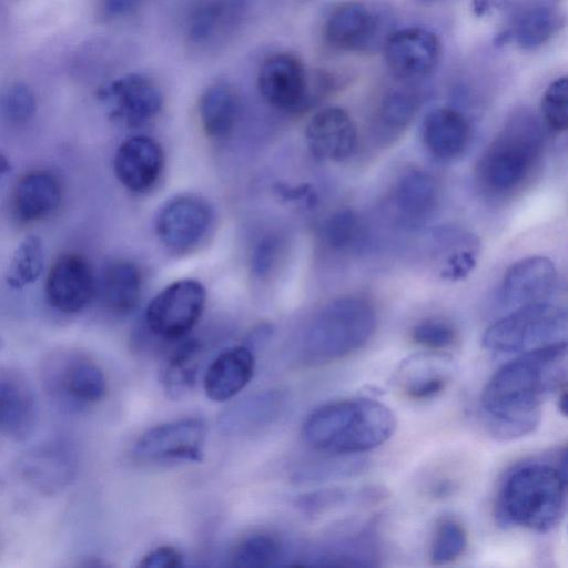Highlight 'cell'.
<instances>
[{
    "mask_svg": "<svg viewBox=\"0 0 568 568\" xmlns=\"http://www.w3.org/2000/svg\"><path fill=\"white\" fill-rule=\"evenodd\" d=\"M542 118L554 131H566L568 126V84L567 78L555 79L545 90L541 100Z\"/></svg>",
    "mask_w": 568,
    "mask_h": 568,
    "instance_id": "38",
    "label": "cell"
},
{
    "mask_svg": "<svg viewBox=\"0 0 568 568\" xmlns=\"http://www.w3.org/2000/svg\"><path fill=\"white\" fill-rule=\"evenodd\" d=\"M476 264V254L469 247L457 248L448 256L440 274L450 281L462 280L469 274Z\"/></svg>",
    "mask_w": 568,
    "mask_h": 568,
    "instance_id": "40",
    "label": "cell"
},
{
    "mask_svg": "<svg viewBox=\"0 0 568 568\" xmlns=\"http://www.w3.org/2000/svg\"><path fill=\"white\" fill-rule=\"evenodd\" d=\"M438 203V186L432 174L419 169L402 173L393 192V204L399 219L418 224L428 219Z\"/></svg>",
    "mask_w": 568,
    "mask_h": 568,
    "instance_id": "26",
    "label": "cell"
},
{
    "mask_svg": "<svg viewBox=\"0 0 568 568\" xmlns=\"http://www.w3.org/2000/svg\"><path fill=\"white\" fill-rule=\"evenodd\" d=\"M560 18L555 8L544 1H532L519 8L509 26L496 37V43L503 45L515 42L525 50L545 44L558 30Z\"/></svg>",
    "mask_w": 568,
    "mask_h": 568,
    "instance_id": "25",
    "label": "cell"
},
{
    "mask_svg": "<svg viewBox=\"0 0 568 568\" xmlns=\"http://www.w3.org/2000/svg\"><path fill=\"white\" fill-rule=\"evenodd\" d=\"M77 471L73 450L52 442L27 452L18 462L19 475L42 493L53 494L67 487Z\"/></svg>",
    "mask_w": 568,
    "mask_h": 568,
    "instance_id": "19",
    "label": "cell"
},
{
    "mask_svg": "<svg viewBox=\"0 0 568 568\" xmlns=\"http://www.w3.org/2000/svg\"><path fill=\"white\" fill-rule=\"evenodd\" d=\"M213 220L210 204L196 195L183 194L166 201L155 216V233L172 252H186L207 233Z\"/></svg>",
    "mask_w": 568,
    "mask_h": 568,
    "instance_id": "10",
    "label": "cell"
},
{
    "mask_svg": "<svg viewBox=\"0 0 568 568\" xmlns=\"http://www.w3.org/2000/svg\"><path fill=\"white\" fill-rule=\"evenodd\" d=\"M396 428V417L384 403L372 398H349L326 404L304 422L302 436L313 449L334 456H352L387 442Z\"/></svg>",
    "mask_w": 568,
    "mask_h": 568,
    "instance_id": "2",
    "label": "cell"
},
{
    "mask_svg": "<svg viewBox=\"0 0 568 568\" xmlns=\"http://www.w3.org/2000/svg\"><path fill=\"white\" fill-rule=\"evenodd\" d=\"M164 165V154L159 142L146 135H135L123 141L114 156L116 179L128 190L142 193L158 182Z\"/></svg>",
    "mask_w": 568,
    "mask_h": 568,
    "instance_id": "18",
    "label": "cell"
},
{
    "mask_svg": "<svg viewBox=\"0 0 568 568\" xmlns=\"http://www.w3.org/2000/svg\"><path fill=\"white\" fill-rule=\"evenodd\" d=\"M0 109L4 119L14 125L28 123L37 110L32 91L23 83H12L0 95Z\"/></svg>",
    "mask_w": 568,
    "mask_h": 568,
    "instance_id": "37",
    "label": "cell"
},
{
    "mask_svg": "<svg viewBox=\"0 0 568 568\" xmlns=\"http://www.w3.org/2000/svg\"><path fill=\"white\" fill-rule=\"evenodd\" d=\"M206 427L199 418H183L156 425L135 442L132 453L141 460L201 462Z\"/></svg>",
    "mask_w": 568,
    "mask_h": 568,
    "instance_id": "12",
    "label": "cell"
},
{
    "mask_svg": "<svg viewBox=\"0 0 568 568\" xmlns=\"http://www.w3.org/2000/svg\"><path fill=\"white\" fill-rule=\"evenodd\" d=\"M255 358L247 346L223 351L204 375V392L214 402H225L239 394L253 377Z\"/></svg>",
    "mask_w": 568,
    "mask_h": 568,
    "instance_id": "23",
    "label": "cell"
},
{
    "mask_svg": "<svg viewBox=\"0 0 568 568\" xmlns=\"http://www.w3.org/2000/svg\"><path fill=\"white\" fill-rule=\"evenodd\" d=\"M148 0H98V11L104 20H118L131 16Z\"/></svg>",
    "mask_w": 568,
    "mask_h": 568,
    "instance_id": "42",
    "label": "cell"
},
{
    "mask_svg": "<svg viewBox=\"0 0 568 568\" xmlns=\"http://www.w3.org/2000/svg\"><path fill=\"white\" fill-rule=\"evenodd\" d=\"M65 395L81 404L97 403L106 394V379L94 363L80 359L65 367L62 381Z\"/></svg>",
    "mask_w": 568,
    "mask_h": 568,
    "instance_id": "32",
    "label": "cell"
},
{
    "mask_svg": "<svg viewBox=\"0 0 568 568\" xmlns=\"http://www.w3.org/2000/svg\"><path fill=\"white\" fill-rule=\"evenodd\" d=\"M200 357L201 345L195 339L184 342L168 357L161 371V384L170 398H182L193 389Z\"/></svg>",
    "mask_w": 568,
    "mask_h": 568,
    "instance_id": "30",
    "label": "cell"
},
{
    "mask_svg": "<svg viewBox=\"0 0 568 568\" xmlns=\"http://www.w3.org/2000/svg\"><path fill=\"white\" fill-rule=\"evenodd\" d=\"M390 18L382 8L359 0L344 1L327 14L323 36L334 49L367 52L384 45L393 32Z\"/></svg>",
    "mask_w": 568,
    "mask_h": 568,
    "instance_id": "7",
    "label": "cell"
},
{
    "mask_svg": "<svg viewBox=\"0 0 568 568\" xmlns=\"http://www.w3.org/2000/svg\"><path fill=\"white\" fill-rule=\"evenodd\" d=\"M199 115L207 136L222 140L229 138L241 115V98L230 83L210 84L200 95Z\"/></svg>",
    "mask_w": 568,
    "mask_h": 568,
    "instance_id": "27",
    "label": "cell"
},
{
    "mask_svg": "<svg viewBox=\"0 0 568 568\" xmlns=\"http://www.w3.org/2000/svg\"><path fill=\"white\" fill-rule=\"evenodd\" d=\"M542 148L544 133L537 116L527 109L514 111L477 164L481 187L494 194L516 190L538 163Z\"/></svg>",
    "mask_w": 568,
    "mask_h": 568,
    "instance_id": "5",
    "label": "cell"
},
{
    "mask_svg": "<svg viewBox=\"0 0 568 568\" xmlns=\"http://www.w3.org/2000/svg\"><path fill=\"white\" fill-rule=\"evenodd\" d=\"M306 144L321 160L343 161L357 144L356 126L342 108L329 106L315 113L306 125Z\"/></svg>",
    "mask_w": 568,
    "mask_h": 568,
    "instance_id": "20",
    "label": "cell"
},
{
    "mask_svg": "<svg viewBox=\"0 0 568 568\" xmlns=\"http://www.w3.org/2000/svg\"><path fill=\"white\" fill-rule=\"evenodd\" d=\"M557 282V271L551 260L529 256L514 263L501 283V301L510 310L549 301Z\"/></svg>",
    "mask_w": 568,
    "mask_h": 568,
    "instance_id": "17",
    "label": "cell"
},
{
    "mask_svg": "<svg viewBox=\"0 0 568 568\" xmlns=\"http://www.w3.org/2000/svg\"><path fill=\"white\" fill-rule=\"evenodd\" d=\"M43 246L36 235L24 237L16 248L7 274V284L16 290L36 282L43 270Z\"/></svg>",
    "mask_w": 568,
    "mask_h": 568,
    "instance_id": "33",
    "label": "cell"
},
{
    "mask_svg": "<svg viewBox=\"0 0 568 568\" xmlns=\"http://www.w3.org/2000/svg\"><path fill=\"white\" fill-rule=\"evenodd\" d=\"M383 48L392 75L406 82L426 78L436 68L440 57L438 37L423 27L393 31Z\"/></svg>",
    "mask_w": 568,
    "mask_h": 568,
    "instance_id": "14",
    "label": "cell"
},
{
    "mask_svg": "<svg viewBox=\"0 0 568 568\" xmlns=\"http://www.w3.org/2000/svg\"><path fill=\"white\" fill-rule=\"evenodd\" d=\"M412 339L428 351L444 352L453 347L458 339L456 329L439 320H425L412 329Z\"/></svg>",
    "mask_w": 568,
    "mask_h": 568,
    "instance_id": "39",
    "label": "cell"
},
{
    "mask_svg": "<svg viewBox=\"0 0 568 568\" xmlns=\"http://www.w3.org/2000/svg\"><path fill=\"white\" fill-rule=\"evenodd\" d=\"M420 106V95L412 88H392L382 97L375 113L378 128L390 134L405 130Z\"/></svg>",
    "mask_w": 568,
    "mask_h": 568,
    "instance_id": "31",
    "label": "cell"
},
{
    "mask_svg": "<svg viewBox=\"0 0 568 568\" xmlns=\"http://www.w3.org/2000/svg\"><path fill=\"white\" fill-rule=\"evenodd\" d=\"M468 542L465 527L454 518H444L436 526L429 558L434 565H446L458 559Z\"/></svg>",
    "mask_w": 568,
    "mask_h": 568,
    "instance_id": "36",
    "label": "cell"
},
{
    "mask_svg": "<svg viewBox=\"0 0 568 568\" xmlns=\"http://www.w3.org/2000/svg\"><path fill=\"white\" fill-rule=\"evenodd\" d=\"M276 244L274 239H265L257 245L252 263L254 273L258 276L270 272L276 254Z\"/></svg>",
    "mask_w": 568,
    "mask_h": 568,
    "instance_id": "43",
    "label": "cell"
},
{
    "mask_svg": "<svg viewBox=\"0 0 568 568\" xmlns=\"http://www.w3.org/2000/svg\"><path fill=\"white\" fill-rule=\"evenodd\" d=\"M142 294V274L130 261L109 263L101 276L100 295L103 305L112 313L125 315L138 306Z\"/></svg>",
    "mask_w": 568,
    "mask_h": 568,
    "instance_id": "28",
    "label": "cell"
},
{
    "mask_svg": "<svg viewBox=\"0 0 568 568\" xmlns=\"http://www.w3.org/2000/svg\"><path fill=\"white\" fill-rule=\"evenodd\" d=\"M280 540L270 534H253L241 540L232 550L231 564L241 568H264L276 565L282 558Z\"/></svg>",
    "mask_w": 568,
    "mask_h": 568,
    "instance_id": "34",
    "label": "cell"
},
{
    "mask_svg": "<svg viewBox=\"0 0 568 568\" xmlns=\"http://www.w3.org/2000/svg\"><path fill=\"white\" fill-rule=\"evenodd\" d=\"M422 140L427 151L436 159L454 160L460 156L469 144V123L456 109L435 108L424 118Z\"/></svg>",
    "mask_w": 568,
    "mask_h": 568,
    "instance_id": "22",
    "label": "cell"
},
{
    "mask_svg": "<svg viewBox=\"0 0 568 568\" xmlns=\"http://www.w3.org/2000/svg\"><path fill=\"white\" fill-rule=\"evenodd\" d=\"M183 565V555L172 546H160L148 552L139 566L144 568H179Z\"/></svg>",
    "mask_w": 568,
    "mask_h": 568,
    "instance_id": "41",
    "label": "cell"
},
{
    "mask_svg": "<svg viewBox=\"0 0 568 568\" xmlns=\"http://www.w3.org/2000/svg\"><path fill=\"white\" fill-rule=\"evenodd\" d=\"M95 290L91 267L78 254L60 256L47 276V300L61 313L73 314L82 311L94 297Z\"/></svg>",
    "mask_w": 568,
    "mask_h": 568,
    "instance_id": "15",
    "label": "cell"
},
{
    "mask_svg": "<svg viewBox=\"0 0 568 568\" xmlns=\"http://www.w3.org/2000/svg\"><path fill=\"white\" fill-rule=\"evenodd\" d=\"M243 18L235 0H191L184 16V37L192 50L214 52L235 36Z\"/></svg>",
    "mask_w": 568,
    "mask_h": 568,
    "instance_id": "11",
    "label": "cell"
},
{
    "mask_svg": "<svg viewBox=\"0 0 568 568\" xmlns=\"http://www.w3.org/2000/svg\"><path fill=\"white\" fill-rule=\"evenodd\" d=\"M453 361L444 352H424L408 356L398 366L394 382L412 400H428L440 395L452 381Z\"/></svg>",
    "mask_w": 568,
    "mask_h": 568,
    "instance_id": "16",
    "label": "cell"
},
{
    "mask_svg": "<svg viewBox=\"0 0 568 568\" xmlns=\"http://www.w3.org/2000/svg\"><path fill=\"white\" fill-rule=\"evenodd\" d=\"M566 341L520 353L486 383L480 405L489 432L513 439L537 427L540 408L566 383Z\"/></svg>",
    "mask_w": 568,
    "mask_h": 568,
    "instance_id": "1",
    "label": "cell"
},
{
    "mask_svg": "<svg viewBox=\"0 0 568 568\" xmlns=\"http://www.w3.org/2000/svg\"><path fill=\"white\" fill-rule=\"evenodd\" d=\"M99 97L110 118L129 128L149 123L163 105L159 85L141 73H128L111 81L100 90Z\"/></svg>",
    "mask_w": 568,
    "mask_h": 568,
    "instance_id": "13",
    "label": "cell"
},
{
    "mask_svg": "<svg viewBox=\"0 0 568 568\" xmlns=\"http://www.w3.org/2000/svg\"><path fill=\"white\" fill-rule=\"evenodd\" d=\"M567 313L549 301L523 305L493 323L483 346L495 353H525L566 341Z\"/></svg>",
    "mask_w": 568,
    "mask_h": 568,
    "instance_id": "6",
    "label": "cell"
},
{
    "mask_svg": "<svg viewBox=\"0 0 568 568\" xmlns=\"http://www.w3.org/2000/svg\"><path fill=\"white\" fill-rule=\"evenodd\" d=\"M507 0H471V9L476 17H487L500 9Z\"/></svg>",
    "mask_w": 568,
    "mask_h": 568,
    "instance_id": "44",
    "label": "cell"
},
{
    "mask_svg": "<svg viewBox=\"0 0 568 568\" xmlns=\"http://www.w3.org/2000/svg\"><path fill=\"white\" fill-rule=\"evenodd\" d=\"M566 504V468L528 463L504 480L497 499L498 519L504 525L538 532L552 530Z\"/></svg>",
    "mask_w": 568,
    "mask_h": 568,
    "instance_id": "3",
    "label": "cell"
},
{
    "mask_svg": "<svg viewBox=\"0 0 568 568\" xmlns=\"http://www.w3.org/2000/svg\"><path fill=\"white\" fill-rule=\"evenodd\" d=\"M376 327L372 303L343 296L323 305L307 323L300 343V362L316 366L338 361L362 348Z\"/></svg>",
    "mask_w": 568,
    "mask_h": 568,
    "instance_id": "4",
    "label": "cell"
},
{
    "mask_svg": "<svg viewBox=\"0 0 568 568\" xmlns=\"http://www.w3.org/2000/svg\"><path fill=\"white\" fill-rule=\"evenodd\" d=\"M286 405L287 394L280 388L255 392L222 412L217 428L225 436L253 434L275 423Z\"/></svg>",
    "mask_w": 568,
    "mask_h": 568,
    "instance_id": "21",
    "label": "cell"
},
{
    "mask_svg": "<svg viewBox=\"0 0 568 568\" xmlns=\"http://www.w3.org/2000/svg\"><path fill=\"white\" fill-rule=\"evenodd\" d=\"M11 172V164L6 155L0 153V186Z\"/></svg>",
    "mask_w": 568,
    "mask_h": 568,
    "instance_id": "45",
    "label": "cell"
},
{
    "mask_svg": "<svg viewBox=\"0 0 568 568\" xmlns=\"http://www.w3.org/2000/svg\"><path fill=\"white\" fill-rule=\"evenodd\" d=\"M36 424V406L30 393L19 384L0 378V433L24 439Z\"/></svg>",
    "mask_w": 568,
    "mask_h": 568,
    "instance_id": "29",
    "label": "cell"
},
{
    "mask_svg": "<svg viewBox=\"0 0 568 568\" xmlns=\"http://www.w3.org/2000/svg\"><path fill=\"white\" fill-rule=\"evenodd\" d=\"M205 300L202 283L192 278L178 280L150 301L145 325L154 336L165 341L185 337L199 322Z\"/></svg>",
    "mask_w": 568,
    "mask_h": 568,
    "instance_id": "8",
    "label": "cell"
},
{
    "mask_svg": "<svg viewBox=\"0 0 568 568\" xmlns=\"http://www.w3.org/2000/svg\"><path fill=\"white\" fill-rule=\"evenodd\" d=\"M417 1L420 2V3L427 4V3H434V2H436L438 0H417Z\"/></svg>",
    "mask_w": 568,
    "mask_h": 568,
    "instance_id": "46",
    "label": "cell"
},
{
    "mask_svg": "<svg viewBox=\"0 0 568 568\" xmlns=\"http://www.w3.org/2000/svg\"><path fill=\"white\" fill-rule=\"evenodd\" d=\"M257 89L268 105L286 113L305 110L313 99L305 65L287 51L274 52L263 60L257 72Z\"/></svg>",
    "mask_w": 568,
    "mask_h": 568,
    "instance_id": "9",
    "label": "cell"
},
{
    "mask_svg": "<svg viewBox=\"0 0 568 568\" xmlns=\"http://www.w3.org/2000/svg\"><path fill=\"white\" fill-rule=\"evenodd\" d=\"M364 236L363 224L351 209L331 214L323 223L322 237L327 247L335 252L355 250Z\"/></svg>",
    "mask_w": 568,
    "mask_h": 568,
    "instance_id": "35",
    "label": "cell"
},
{
    "mask_svg": "<svg viewBox=\"0 0 568 568\" xmlns=\"http://www.w3.org/2000/svg\"><path fill=\"white\" fill-rule=\"evenodd\" d=\"M62 190L55 174L37 170L23 175L12 194V211L23 223L39 221L50 215L61 202Z\"/></svg>",
    "mask_w": 568,
    "mask_h": 568,
    "instance_id": "24",
    "label": "cell"
}]
</instances>
